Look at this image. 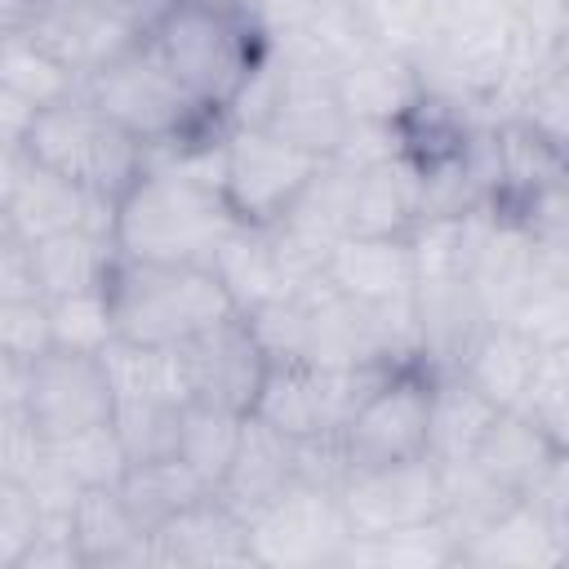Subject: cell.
I'll use <instances>...</instances> for the list:
<instances>
[{"instance_id": "26", "label": "cell", "mask_w": 569, "mask_h": 569, "mask_svg": "<svg viewBox=\"0 0 569 569\" xmlns=\"http://www.w3.org/2000/svg\"><path fill=\"white\" fill-rule=\"evenodd\" d=\"M31 262H36V280L44 289V298H67V293H89V289H107L120 249L111 231H62V236H44L31 244Z\"/></svg>"}, {"instance_id": "24", "label": "cell", "mask_w": 569, "mask_h": 569, "mask_svg": "<svg viewBox=\"0 0 569 569\" xmlns=\"http://www.w3.org/2000/svg\"><path fill=\"white\" fill-rule=\"evenodd\" d=\"M209 267H213L218 280L227 284V293H231V302H236L240 316H249V311H258L262 302L284 298V293L298 289L293 276L284 271V258H280V249H276V240H271V227H249V222H240V227L218 244V253H213Z\"/></svg>"}, {"instance_id": "7", "label": "cell", "mask_w": 569, "mask_h": 569, "mask_svg": "<svg viewBox=\"0 0 569 569\" xmlns=\"http://www.w3.org/2000/svg\"><path fill=\"white\" fill-rule=\"evenodd\" d=\"M400 365H369V369H325V365H271L267 387L253 405L276 431L293 440L311 436H342L365 396Z\"/></svg>"}, {"instance_id": "41", "label": "cell", "mask_w": 569, "mask_h": 569, "mask_svg": "<svg viewBox=\"0 0 569 569\" xmlns=\"http://www.w3.org/2000/svg\"><path fill=\"white\" fill-rule=\"evenodd\" d=\"M4 298H44L31 262V244L0 227V302Z\"/></svg>"}, {"instance_id": "10", "label": "cell", "mask_w": 569, "mask_h": 569, "mask_svg": "<svg viewBox=\"0 0 569 569\" xmlns=\"http://www.w3.org/2000/svg\"><path fill=\"white\" fill-rule=\"evenodd\" d=\"M22 413L36 422L44 440H67L89 427H102L116 418V387L93 351H67L53 347L36 365H27V396Z\"/></svg>"}, {"instance_id": "37", "label": "cell", "mask_w": 569, "mask_h": 569, "mask_svg": "<svg viewBox=\"0 0 569 569\" xmlns=\"http://www.w3.org/2000/svg\"><path fill=\"white\" fill-rule=\"evenodd\" d=\"M187 405H116V431L133 462L178 453V427Z\"/></svg>"}, {"instance_id": "29", "label": "cell", "mask_w": 569, "mask_h": 569, "mask_svg": "<svg viewBox=\"0 0 569 569\" xmlns=\"http://www.w3.org/2000/svg\"><path fill=\"white\" fill-rule=\"evenodd\" d=\"M209 493H213V489H209L178 453L133 462L129 476L120 480V498L129 502L133 520H138L147 533H156L164 520H173L182 507H191V502H200V498H209Z\"/></svg>"}, {"instance_id": "34", "label": "cell", "mask_w": 569, "mask_h": 569, "mask_svg": "<svg viewBox=\"0 0 569 569\" xmlns=\"http://www.w3.org/2000/svg\"><path fill=\"white\" fill-rule=\"evenodd\" d=\"M53 458L67 467V476L80 485V489H120V480L129 476L133 458L116 431V422H102V427H89L80 436H67V440H49Z\"/></svg>"}, {"instance_id": "6", "label": "cell", "mask_w": 569, "mask_h": 569, "mask_svg": "<svg viewBox=\"0 0 569 569\" xmlns=\"http://www.w3.org/2000/svg\"><path fill=\"white\" fill-rule=\"evenodd\" d=\"M249 525V551L253 565L267 569H320L338 565L351 542V520L338 489L298 480L276 502H267Z\"/></svg>"}, {"instance_id": "5", "label": "cell", "mask_w": 569, "mask_h": 569, "mask_svg": "<svg viewBox=\"0 0 569 569\" xmlns=\"http://www.w3.org/2000/svg\"><path fill=\"white\" fill-rule=\"evenodd\" d=\"M325 156L253 124H231L222 142V196L249 227H276L316 182Z\"/></svg>"}, {"instance_id": "4", "label": "cell", "mask_w": 569, "mask_h": 569, "mask_svg": "<svg viewBox=\"0 0 569 569\" xmlns=\"http://www.w3.org/2000/svg\"><path fill=\"white\" fill-rule=\"evenodd\" d=\"M84 98H93L116 124H124L147 147L231 129V120L204 111L142 40L102 62L93 76H84Z\"/></svg>"}, {"instance_id": "11", "label": "cell", "mask_w": 569, "mask_h": 569, "mask_svg": "<svg viewBox=\"0 0 569 569\" xmlns=\"http://www.w3.org/2000/svg\"><path fill=\"white\" fill-rule=\"evenodd\" d=\"M182 369H187V391L200 405H218L231 413H253L267 373H271V356L262 351L249 316H227L209 329H200L191 342L178 347Z\"/></svg>"}, {"instance_id": "30", "label": "cell", "mask_w": 569, "mask_h": 569, "mask_svg": "<svg viewBox=\"0 0 569 569\" xmlns=\"http://www.w3.org/2000/svg\"><path fill=\"white\" fill-rule=\"evenodd\" d=\"M338 565H369V569H431L458 565V538L445 520L396 529V533H351Z\"/></svg>"}, {"instance_id": "22", "label": "cell", "mask_w": 569, "mask_h": 569, "mask_svg": "<svg viewBox=\"0 0 569 569\" xmlns=\"http://www.w3.org/2000/svg\"><path fill=\"white\" fill-rule=\"evenodd\" d=\"M71 529L84 556V569H120V565H156L151 551V533L133 520L129 502L120 498V489H84L76 511H71Z\"/></svg>"}, {"instance_id": "23", "label": "cell", "mask_w": 569, "mask_h": 569, "mask_svg": "<svg viewBox=\"0 0 569 569\" xmlns=\"http://www.w3.org/2000/svg\"><path fill=\"white\" fill-rule=\"evenodd\" d=\"M338 93L351 120H378V124H400L413 102L422 98V80L409 62V53L396 49H373L347 71H338Z\"/></svg>"}, {"instance_id": "28", "label": "cell", "mask_w": 569, "mask_h": 569, "mask_svg": "<svg viewBox=\"0 0 569 569\" xmlns=\"http://www.w3.org/2000/svg\"><path fill=\"white\" fill-rule=\"evenodd\" d=\"M84 89V76L76 67H67L58 53H49L40 40H31L27 31H4L0 44V93H13L22 102H31L36 111L76 98Z\"/></svg>"}, {"instance_id": "16", "label": "cell", "mask_w": 569, "mask_h": 569, "mask_svg": "<svg viewBox=\"0 0 569 569\" xmlns=\"http://www.w3.org/2000/svg\"><path fill=\"white\" fill-rule=\"evenodd\" d=\"M458 565H485V569H542V565H569L565 551V525L538 502L516 498L489 529H480L471 542H462Z\"/></svg>"}, {"instance_id": "14", "label": "cell", "mask_w": 569, "mask_h": 569, "mask_svg": "<svg viewBox=\"0 0 569 569\" xmlns=\"http://www.w3.org/2000/svg\"><path fill=\"white\" fill-rule=\"evenodd\" d=\"M151 551L160 569H213V565H253L249 525L218 493L182 507L151 533Z\"/></svg>"}, {"instance_id": "44", "label": "cell", "mask_w": 569, "mask_h": 569, "mask_svg": "<svg viewBox=\"0 0 569 569\" xmlns=\"http://www.w3.org/2000/svg\"><path fill=\"white\" fill-rule=\"evenodd\" d=\"M551 62L569 67V9H565V18H560V31H556V40H551Z\"/></svg>"}, {"instance_id": "21", "label": "cell", "mask_w": 569, "mask_h": 569, "mask_svg": "<svg viewBox=\"0 0 569 569\" xmlns=\"http://www.w3.org/2000/svg\"><path fill=\"white\" fill-rule=\"evenodd\" d=\"M538 369H542V351L507 320L485 325L458 360V373L471 378L498 409H525Z\"/></svg>"}, {"instance_id": "42", "label": "cell", "mask_w": 569, "mask_h": 569, "mask_svg": "<svg viewBox=\"0 0 569 569\" xmlns=\"http://www.w3.org/2000/svg\"><path fill=\"white\" fill-rule=\"evenodd\" d=\"M511 18H516V27L533 40V44H542V49H551V40H556V31H560V18H565V9H569V0H498Z\"/></svg>"}, {"instance_id": "9", "label": "cell", "mask_w": 569, "mask_h": 569, "mask_svg": "<svg viewBox=\"0 0 569 569\" xmlns=\"http://www.w3.org/2000/svg\"><path fill=\"white\" fill-rule=\"evenodd\" d=\"M431 369L422 360L391 369L356 409L342 431L351 471L382 467L427 453V422H431Z\"/></svg>"}, {"instance_id": "25", "label": "cell", "mask_w": 569, "mask_h": 569, "mask_svg": "<svg viewBox=\"0 0 569 569\" xmlns=\"http://www.w3.org/2000/svg\"><path fill=\"white\" fill-rule=\"evenodd\" d=\"M502 409L458 369H445L431 378V422H427V453L436 462H462L476 458L485 431L493 427Z\"/></svg>"}, {"instance_id": "13", "label": "cell", "mask_w": 569, "mask_h": 569, "mask_svg": "<svg viewBox=\"0 0 569 569\" xmlns=\"http://www.w3.org/2000/svg\"><path fill=\"white\" fill-rule=\"evenodd\" d=\"M147 13L138 0H49V9L27 27L49 53H58L80 76H93L102 62L142 40Z\"/></svg>"}, {"instance_id": "8", "label": "cell", "mask_w": 569, "mask_h": 569, "mask_svg": "<svg viewBox=\"0 0 569 569\" xmlns=\"http://www.w3.org/2000/svg\"><path fill=\"white\" fill-rule=\"evenodd\" d=\"M0 227L22 236L27 244L44 236L80 231V227L116 231V200L84 191L80 182L36 160L27 147H9L4 178H0Z\"/></svg>"}, {"instance_id": "45", "label": "cell", "mask_w": 569, "mask_h": 569, "mask_svg": "<svg viewBox=\"0 0 569 569\" xmlns=\"http://www.w3.org/2000/svg\"><path fill=\"white\" fill-rule=\"evenodd\" d=\"M547 360H551V365H556V369L569 378V342H560L556 351H547Z\"/></svg>"}, {"instance_id": "20", "label": "cell", "mask_w": 569, "mask_h": 569, "mask_svg": "<svg viewBox=\"0 0 569 569\" xmlns=\"http://www.w3.org/2000/svg\"><path fill=\"white\" fill-rule=\"evenodd\" d=\"M556 458H560V445L547 436V427L529 409H502L476 449L480 471L516 498L538 493V485L551 476Z\"/></svg>"}, {"instance_id": "40", "label": "cell", "mask_w": 569, "mask_h": 569, "mask_svg": "<svg viewBox=\"0 0 569 569\" xmlns=\"http://www.w3.org/2000/svg\"><path fill=\"white\" fill-rule=\"evenodd\" d=\"M525 409L547 427V436L560 445V453H569V378L547 356H542V369L533 378V391H529Z\"/></svg>"}, {"instance_id": "36", "label": "cell", "mask_w": 569, "mask_h": 569, "mask_svg": "<svg viewBox=\"0 0 569 569\" xmlns=\"http://www.w3.org/2000/svg\"><path fill=\"white\" fill-rule=\"evenodd\" d=\"M511 116H520L542 138H551L560 151H569V67H560V62L547 58L525 80L520 98L511 102Z\"/></svg>"}, {"instance_id": "18", "label": "cell", "mask_w": 569, "mask_h": 569, "mask_svg": "<svg viewBox=\"0 0 569 569\" xmlns=\"http://www.w3.org/2000/svg\"><path fill=\"white\" fill-rule=\"evenodd\" d=\"M413 311H418L422 365L431 373L458 369L471 338L489 325L467 276H422L413 289Z\"/></svg>"}, {"instance_id": "32", "label": "cell", "mask_w": 569, "mask_h": 569, "mask_svg": "<svg viewBox=\"0 0 569 569\" xmlns=\"http://www.w3.org/2000/svg\"><path fill=\"white\" fill-rule=\"evenodd\" d=\"M440 480H445V511H440V520L458 538V551H462V542H471L480 529H489L516 502V493H507L498 480H489L476 458L440 462Z\"/></svg>"}, {"instance_id": "19", "label": "cell", "mask_w": 569, "mask_h": 569, "mask_svg": "<svg viewBox=\"0 0 569 569\" xmlns=\"http://www.w3.org/2000/svg\"><path fill=\"white\" fill-rule=\"evenodd\" d=\"M422 222V169L409 156L356 169L347 236H413Z\"/></svg>"}, {"instance_id": "46", "label": "cell", "mask_w": 569, "mask_h": 569, "mask_svg": "<svg viewBox=\"0 0 569 569\" xmlns=\"http://www.w3.org/2000/svg\"><path fill=\"white\" fill-rule=\"evenodd\" d=\"M565 551H569V520H565Z\"/></svg>"}, {"instance_id": "43", "label": "cell", "mask_w": 569, "mask_h": 569, "mask_svg": "<svg viewBox=\"0 0 569 569\" xmlns=\"http://www.w3.org/2000/svg\"><path fill=\"white\" fill-rule=\"evenodd\" d=\"M0 9H4V31H27L49 9V0H4Z\"/></svg>"}, {"instance_id": "38", "label": "cell", "mask_w": 569, "mask_h": 569, "mask_svg": "<svg viewBox=\"0 0 569 569\" xmlns=\"http://www.w3.org/2000/svg\"><path fill=\"white\" fill-rule=\"evenodd\" d=\"M53 351L49 298H4L0 302V360L36 365Z\"/></svg>"}, {"instance_id": "39", "label": "cell", "mask_w": 569, "mask_h": 569, "mask_svg": "<svg viewBox=\"0 0 569 569\" xmlns=\"http://www.w3.org/2000/svg\"><path fill=\"white\" fill-rule=\"evenodd\" d=\"M40 525H44V511L31 498V489L13 476H0V569H18Z\"/></svg>"}, {"instance_id": "35", "label": "cell", "mask_w": 569, "mask_h": 569, "mask_svg": "<svg viewBox=\"0 0 569 569\" xmlns=\"http://www.w3.org/2000/svg\"><path fill=\"white\" fill-rule=\"evenodd\" d=\"M49 316H53V347H67V351H93V356H102L120 338L107 289L49 298Z\"/></svg>"}, {"instance_id": "17", "label": "cell", "mask_w": 569, "mask_h": 569, "mask_svg": "<svg viewBox=\"0 0 569 569\" xmlns=\"http://www.w3.org/2000/svg\"><path fill=\"white\" fill-rule=\"evenodd\" d=\"M293 485H298V440L276 431L267 418L249 413L244 431H240V449L231 458V471H227L218 498L249 520Z\"/></svg>"}, {"instance_id": "27", "label": "cell", "mask_w": 569, "mask_h": 569, "mask_svg": "<svg viewBox=\"0 0 569 569\" xmlns=\"http://www.w3.org/2000/svg\"><path fill=\"white\" fill-rule=\"evenodd\" d=\"M102 365L116 387V405H187V369L178 347H142L116 338L102 351Z\"/></svg>"}, {"instance_id": "12", "label": "cell", "mask_w": 569, "mask_h": 569, "mask_svg": "<svg viewBox=\"0 0 569 569\" xmlns=\"http://www.w3.org/2000/svg\"><path fill=\"white\" fill-rule=\"evenodd\" d=\"M338 493L356 533H396L431 525L445 511V480L431 453L382 467H356Z\"/></svg>"}, {"instance_id": "2", "label": "cell", "mask_w": 569, "mask_h": 569, "mask_svg": "<svg viewBox=\"0 0 569 569\" xmlns=\"http://www.w3.org/2000/svg\"><path fill=\"white\" fill-rule=\"evenodd\" d=\"M116 333L142 347H182L200 329L236 316V302L213 267L120 258L107 280Z\"/></svg>"}, {"instance_id": "33", "label": "cell", "mask_w": 569, "mask_h": 569, "mask_svg": "<svg viewBox=\"0 0 569 569\" xmlns=\"http://www.w3.org/2000/svg\"><path fill=\"white\" fill-rule=\"evenodd\" d=\"M542 267L533 276V284L525 289V298L516 302V311L507 316V325H516L542 356L556 351L560 342H569V267L551 262L538 249Z\"/></svg>"}, {"instance_id": "3", "label": "cell", "mask_w": 569, "mask_h": 569, "mask_svg": "<svg viewBox=\"0 0 569 569\" xmlns=\"http://www.w3.org/2000/svg\"><path fill=\"white\" fill-rule=\"evenodd\" d=\"M22 147L102 200H120L147 169V142L116 124L93 98H84V89L44 107Z\"/></svg>"}, {"instance_id": "15", "label": "cell", "mask_w": 569, "mask_h": 569, "mask_svg": "<svg viewBox=\"0 0 569 569\" xmlns=\"http://www.w3.org/2000/svg\"><path fill=\"white\" fill-rule=\"evenodd\" d=\"M325 280L369 307L409 302L418 289V258L409 236H342L325 262Z\"/></svg>"}, {"instance_id": "31", "label": "cell", "mask_w": 569, "mask_h": 569, "mask_svg": "<svg viewBox=\"0 0 569 569\" xmlns=\"http://www.w3.org/2000/svg\"><path fill=\"white\" fill-rule=\"evenodd\" d=\"M244 418L249 413H231V409H218V405H200V400H187L182 409V427H178V458L218 493L227 471H231V458L240 449V431H244Z\"/></svg>"}, {"instance_id": "1", "label": "cell", "mask_w": 569, "mask_h": 569, "mask_svg": "<svg viewBox=\"0 0 569 569\" xmlns=\"http://www.w3.org/2000/svg\"><path fill=\"white\" fill-rule=\"evenodd\" d=\"M142 44L213 116L231 111L244 80L271 53L258 9L236 0H169L142 27Z\"/></svg>"}]
</instances>
